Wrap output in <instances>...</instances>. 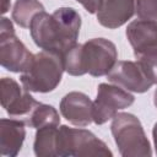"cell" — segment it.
Instances as JSON below:
<instances>
[{"instance_id":"1","label":"cell","mask_w":157,"mask_h":157,"mask_svg":"<svg viewBox=\"0 0 157 157\" xmlns=\"http://www.w3.org/2000/svg\"><path fill=\"white\" fill-rule=\"evenodd\" d=\"M80 28L81 17L72 7H60L50 15L42 11L33 17L29 25L36 45L60 55L76 44Z\"/></svg>"},{"instance_id":"2","label":"cell","mask_w":157,"mask_h":157,"mask_svg":"<svg viewBox=\"0 0 157 157\" xmlns=\"http://www.w3.org/2000/svg\"><path fill=\"white\" fill-rule=\"evenodd\" d=\"M64 69L63 55L42 50L34 54L31 66L22 72L21 82L27 91L37 93L52 92L61 81Z\"/></svg>"},{"instance_id":"3","label":"cell","mask_w":157,"mask_h":157,"mask_svg":"<svg viewBox=\"0 0 157 157\" xmlns=\"http://www.w3.org/2000/svg\"><path fill=\"white\" fill-rule=\"evenodd\" d=\"M110 130L119 153L124 157H150V141L140 120L130 113H118L112 121Z\"/></svg>"},{"instance_id":"4","label":"cell","mask_w":157,"mask_h":157,"mask_svg":"<svg viewBox=\"0 0 157 157\" xmlns=\"http://www.w3.org/2000/svg\"><path fill=\"white\" fill-rule=\"evenodd\" d=\"M56 153L60 157H108L112 151L93 132L61 125L58 129Z\"/></svg>"},{"instance_id":"5","label":"cell","mask_w":157,"mask_h":157,"mask_svg":"<svg viewBox=\"0 0 157 157\" xmlns=\"http://www.w3.org/2000/svg\"><path fill=\"white\" fill-rule=\"evenodd\" d=\"M34 55L15 36L12 22L2 17L0 22V64L9 71L25 72L32 64Z\"/></svg>"},{"instance_id":"6","label":"cell","mask_w":157,"mask_h":157,"mask_svg":"<svg viewBox=\"0 0 157 157\" xmlns=\"http://www.w3.org/2000/svg\"><path fill=\"white\" fill-rule=\"evenodd\" d=\"M135 97L118 85L101 83L97 90V97L93 102V121L102 125L113 119L118 110L130 107Z\"/></svg>"},{"instance_id":"7","label":"cell","mask_w":157,"mask_h":157,"mask_svg":"<svg viewBox=\"0 0 157 157\" xmlns=\"http://www.w3.org/2000/svg\"><path fill=\"white\" fill-rule=\"evenodd\" d=\"M118 59L117 47L105 38H93L82 44V60L87 74L94 77L108 75Z\"/></svg>"},{"instance_id":"8","label":"cell","mask_w":157,"mask_h":157,"mask_svg":"<svg viewBox=\"0 0 157 157\" xmlns=\"http://www.w3.org/2000/svg\"><path fill=\"white\" fill-rule=\"evenodd\" d=\"M0 99L1 105L10 117L22 118L23 121L40 103L36 101L26 88L11 77H2L0 81Z\"/></svg>"},{"instance_id":"9","label":"cell","mask_w":157,"mask_h":157,"mask_svg":"<svg viewBox=\"0 0 157 157\" xmlns=\"http://www.w3.org/2000/svg\"><path fill=\"white\" fill-rule=\"evenodd\" d=\"M107 78L109 82L118 85L126 91L136 93L147 92L152 85H155L141 63L137 60L117 61L112 70L108 72Z\"/></svg>"},{"instance_id":"10","label":"cell","mask_w":157,"mask_h":157,"mask_svg":"<svg viewBox=\"0 0 157 157\" xmlns=\"http://www.w3.org/2000/svg\"><path fill=\"white\" fill-rule=\"evenodd\" d=\"M60 113L72 125L83 128L93 121V102L82 92H69L60 102Z\"/></svg>"},{"instance_id":"11","label":"cell","mask_w":157,"mask_h":157,"mask_svg":"<svg viewBox=\"0 0 157 157\" xmlns=\"http://www.w3.org/2000/svg\"><path fill=\"white\" fill-rule=\"evenodd\" d=\"M136 0H102L97 10V20L105 28H118L135 13Z\"/></svg>"},{"instance_id":"12","label":"cell","mask_w":157,"mask_h":157,"mask_svg":"<svg viewBox=\"0 0 157 157\" xmlns=\"http://www.w3.org/2000/svg\"><path fill=\"white\" fill-rule=\"evenodd\" d=\"M126 38L134 49L135 56L157 47V22L136 20L129 23Z\"/></svg>"},{"instance_id":"13","label":"cell","mask_w":157,"mask_h":157,"mask_svg":"<svg viewBox=\"0 0 157 157\" xmlns=\"http://www.w3.org/2000/svg\"><path fill=\"white\" fill-rule=\"evenodd\" d=\"M26 123L20 119L0 120V153L15 157L20 152L26 137Z\"/></svg>"},{"instance_id":"14","label":"cell","mask_w":157,"mask_h":157,"mask_svg":"<svg viewBox=\"0 0 157 157\" xmlns=\"http://www.w3.org/2000/svg\"><path fill=\"white\" fill-rule=\"evenodd\" d=\"M58 126H43L37 129L34 139V153L37 157H55Z\"/></svg>"},{"instance_id":"15","label":"cell","mask_w":157,"mask_h":157,"mask_svg":"<svg viewBox=\"0 0 157 157\" xmlns=\"http://www.w3.org/2000/svg\"><path fill=\"white\" fill-rule=\"evenodd\" d=\"M25 123L33 129H39L43 126H59L60 118L59 113L53 105L39 103L27 117Z\"/></svg>"},{"instance_id":"16","label":"cell","mask_w":157,"mask_h":157,"mask_svg":"<svg viewBox=\"0 0 157 157\" xmlns=\"http://www.w3.org/2000/svg\"><path fill=\"white\" fill-rule=\"evenodd\" d=\"M44 11V6L38 0H17L12 10V20L23 28L29 27L33 17Z\"/></svg>"},{"instance_id":"17","label":"cell","mask_w":157,"mask_h":157,"mask_svg":"<svg viewBox=\"0 0 157 157\" xmlns=\"http://www.w3.org/2000/svg\"><path fill=\"white\" fill-rule=\"evenodd\" d=\"M64 69L71 76H82L86 72L82 60V44H74L63 54Z\"/></svg>"},{"instance_id":"18","label":"cell","mask_w":157,"mask_h":157,"mask_svg":"<svg viewBox=\"0 0 157 157\" xmlns=\"http://www.w3.org/2000/svg\"><path fill=\"white\" fill-rule=\"evenodd\" d=\"M153 83H157V47L151 48L136 56Z\"/></svg>"},{"instance_id":"19","label":"cell","mask_w":157,"mask_h":157,"mask_svg":"<svg viewBox=\"0 0 157 157\" xmlns=\"http://www.w3.org/2000/svg\"><path fill=\"white\" fill-rule=\"evenodd\" d=\"M135 12L140 20L157 22V0H136Z\"/></svg>"},{"instance_id":"20","label":"cell","mask_w":157,"mask_h":157,"mask_svg":"<svg viewBox=\"0 0 157 157\" xmlns=\"http://www.w3.org/2000/svg\"><path fill=\"white\" fill-rule=\"evenodd\" d=\"M76 1L80 2L85 7V10L87 12L94 13V12H97V10H98L102 0H76Z\"/></svg>"},{"instance_id":"21","label":"cell","mask_w":157,"mask_h":157,"mask_svg":"<svg viewBox=\"0 0 157 157\" xmlns=\"http://www.w3.org/2000/svg\"><path fill=\"white\" fill-rule=\"evenodd\" d=\"M152 136H153V144H155V150L157 153V123L153 125V130H152Z\"/></svg>"},{"instance_id":"22","label":"cell","mask_w":157,"mask_h":157,"mask_svg":"<svg viewBox=\"0 0 157 157\" xmlns=\"http://www.w3.org/2000/svg\"><path fill=\"white\" fill-rule=\"evenodd\" d=\"M9 4H10L9 0H2V7H1V12H2V13H5V12L7 11V9H9Z\"/></svg>"},{"instance_id":"23","label":"cell","mask_w":157,"mask_h":157,"mask_svg":"<svg viewBox=\"0 0 157 157\" xmlns=\"http://www.w3.org/2000/svg\"><path fill=\"white\" fill-rule=\"evenodd\" d=\"M153 103H155V105H156V108H157V88H156V91H155V93H153Z\"/></svg>"}]
</instances>
